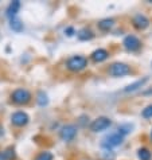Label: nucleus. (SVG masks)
Returning a JSON list of instances; mask_svg holds the SVG:
<instances>
[{
    "label": "nucleus",
    "instance_id": "f257e3e1",
    "mask_svg": "<svg viewBox=\"0 0 152 160\" xmlns=\"http://www.w3.org/2000/svg\"><path fill=\"white\" fill-rule=\"evenodd\" d=\"M66 66H68V69L70 72L77 73V72L84 70L88 66V59L85 58V57H81V55H74V57H71V58L68 59Z\"/></svg>",
    "mask_w": 152,
    "mask_h": 160
},
{
    "label": "nucleus",
    "instance_id": "f03ea898",
    "mask_svg": "<svg viewBox=\"0 0 152 160\" xmlns=\"http://www.w3.org/2000/svg\"><path fill=\"white\" fill-rule=\"evenodd\" d=\"M11 100L16 105H26L31 101V93L26 89H16V90L12 92Z\"/></svg>",
    "mask_w": 152,
    "mask_h": 160
},
{
    "label": "nucleus",
    "instance_id": "7ed1b4c3",
    "mask_svg": "<svg viewBox=\"0 0 152 160\" xmlns=\"http://www.w3.org/2000/svg\"><path fill=\"white\" fill-rule=\"evenodd\" d=\"M129 73H131V68L125 63H121V62L113 63L109 68V74L113 75V77H124Z\"/></svg>",
    "mask_w": 152,
    "mask_h": 160
},
{
    "label": "nucleus",
    "instance_id": "20e7f679",
    "mask_svg": "<svg viewBox=\"0 0 152 160\" xmlns=\"http://www.w3.org/2000/svg\"><path fill=\"white\" fill-rule=\"evenodd\" d=\"M112 125V120L108 117H98L90 124V131L92 132H102Z\"/></svg>",
    "mask_w": 152,
    "mask_h": 160
},
{
    "label": "nucleus",
    "instance_id": "39448f33",
    "mask_svg": "<svg viewBox=\"0 0 152 160\" xmlns=\"http://www.w3.org/2000/svg\"><path fill=\"white\" fill-rule=\"evenodd\" d=\"M123 140H124V136L117 132V133H113V135L105 137L104 141H102V145H104L105 148H114V147L121 144Z\"/></svg>",
    "mask_w": 152,
    "mask_h": 160
},
{
    "label": "nucleus",
    "instance_id": "423d86ee",
    "mask_svg": "<svg viewBox=\"0 0 152 160\" xmlns=\"http://www.w3.org/2000/svg\"><path fill=\"white\" fill-rule=\"evenodd\" d=\"M123 44H124V47L127 48L128 51H136V50L140 48L141 42H140V39H139L137 37H135V35H128V37H125Z\"/></svg>",
    "mask_w": 152,
    "mask_h": 160
},
{
    "label": "nucleus",
    "instance_id": "0eeeda50",
    "mask_svg": "<svg viewBox=\"0 0 152 160\" xmlns=\"http://www.w3.org/2000/svg\"><path fill=\"white\" fill-rule=\"evenodd\" d=\"M28 120H30L28 114L24 112H15L11 116V122L14 124L15 127H24L26 124L28 122Z\"/></svg>",
    "mask_w": 152,
    "mask_h": 160
},
{
    "label": "nucleus",
    "instance_id": "6e6552de",
    "mask_svg": "<svg viewBox=\"0 0 152 160\" xmlns=\"http://www.w3.org/2000/svg\"><path fill=\"white\" fill-rule=\"evenodd\" d=\"M75 135H77V128L74 125H66L61 129V139L65 141H70L73 140Z\"/></svg>",
    "mask_w": 152,
    "mask_h": 160
},
{
    "label": "nucleus",
    "instance_id": "1a4fd4ad",
    "mask_svg": "<svg viewBox=\"0 0 152 160\" xmlns=\"http://www.w3.org/2000/svg\"><path fill=\"white\" fill-rule=\"evenodd\" d=\"M132 23H133V26H135L137 30H145L149 26V20L147 19L144 15L139 14V15H136L135 18H133Z\"/></svg>",
    "mask_w": 152,
    "mask_h": 160
},
{
    "label": "nucleus",
    "instance_id": "9d476101",
    "mask_svg": "<svg viewBox=\"0 0 152 160\" xmlns=\"http://www.w3.org/2000/svg\"><path fill=\"white\" fill-rule=\"evenodd\" d=\"M108 57H109V52L108 51L104 50V48H98V50L92 52L90 58L94 61V62H98V63H100V62H104L105 59H108Z\"/></svg>",
    "mask_w": 152,
    "mask_h": 160
},
{
    "label": "nucleus",
    "instance_id": "9b49d317",
    "mask_svg": "<svg viewBox=\"0 0 152 160\" xmlns=\"http://www.w3.org/2000/svg\"><path fill=\"white\" fill-rule=\"evenodd\" d=\"M20 8V2L19 0H15V2H12L10 6L7 8V16L11 18V19H15V16L18 14V11H19Z\"/></svg>",
    "mask_w": 152,
    "mask_h": 160
},
{
    "label": "nucleus",
    "instance_id": "f8f14e48",
    "mask_svg": "<svg viewBox=\"0 0 152 160\" xmlns=\"http://www.w3.org/2000/svg\"><path fill=\"white\" fill-rule=\"evenodd\" d=\"M148 81V78L147 77H144L143 79H139V81H136V82H133V83H131V85H128L127 88L124 89V92L125 93H129V92H135V90H137L139 88H143L144 86V83Z\"/></svg>",
    "mask_w": 152,
    "mask_h": 160
},
{
    "label": "nucleus",
    "instance_id": "ddd939ff",
    "mask_svg": "<svg viewBox=\"0 0 152 160\" xmlns=\"http://www.w3.org/2000/svg\"><path fill=\"white\" fill-rule=\"evenodd\" d=\"M113 24H114L113 19H104V20L98 22V28L102 30V31H108L113 27Z\"/></svg>",
    "mask_w": 152,
    "mask_h": 160
},
{
    "label": "nucleus",
    "instance_id": "4468645a",
    "mask_svg": "<svg viewBox=\"0 0 152 160\" xmlns=\"http://www.w3.org/2000/svg\"><path fill=\"white\" fill-rule=\"evenodd\" d=\"M137 156H139L140 160H151L152 155L147 148H140L139 149V152H137Z\"/></svg>",
    "mask_w": 152,
    "mask_h": 160
},
{
    "label": "nucleus",
    "instance_id": "2eb2a0df",
    "mask_svg": "<svg viewBox=\"0 0 152 160\" xmlns=\"http://www.w3.org/2000/svg\"><path fill=\"white\" fill-rule=\"evenodd\" d=\"M78 38L81 39V41H88V39H92L93 38V32L90 30H81L79 31V34H78Z\"/></svg>",
    "mask_w": 152,
    "mask_h": 160
},
{
    "label": "nucleus",
    "instance_id": "dca6fc26",
    "mask_svg": "<svg viewBox=\"0 0 152 160\" xmlns=\"http://www.w3.org/2000/svg\"><path fill=\"white\" fill-rule=\"evenodd\" d=\"M11 28L19 32V31H22V28H23V24H22L20 20H18V19H11Z\"/></svg>",
    "mask_w": 152,
    "mask_h": 160
},
{
    "label": "nucleus",
    "instance_id": "f3484780",
    "mask_svg": "<svg viewBox=\"0 0 152 160\" xmlns=\"http://www.w3.org/2000/svg\"><path fill=\"white\" fill-rule=\"evenodd\" d=\"M35 160H53V153L47 152V151H43V152H41L38 155Z\"/></svg>",
    "mask_w": 152,
    "mask_h": 160
},
{
    "label": "nucleus",
    "instance_id": "a211bd4d",
    "mask_svg": "<svg viewBox=\"0 0 152 160\" xmlns=\"http://www.w3.org/2000/svg\"><path fill=\"white\" fill-rule=\"evenodd\" d=\"M141 116L144 118H152V105H148L145 109H143Z\"/></svg>",
    "mask_w": 152,
    "mask_h": 160
},
{
    "label": "nucleus",
    "instance_id": "6ab92c4d",
    "mask_svg": "<svg viewBox=\"0 0 152 160\" xmlns=\"http://www.w3.org/2000/svg\"><path fill=\"white\" fill-rule=\"evenodd\" d=\"M4 153H6V156H7V160H14L15 159V152H14V149L12 148H8L4 151Z\"/></svg>",
    "mask_w": 152,
    "mask_h": 160
},
{
    "label": "nucleus",
    "instance_id": "aec40b11",
    "mask_svg": "<svg viewBox=\"0 0 152 160\" xmlns=\"http://www.w3.org/2000/svg\"><path fill=\"white\" fill-rule=\"evenodd\" d=\"M0 160H7V156L4 152H0Z\"/></svg>",
    "mask_w": 152,
    "mask_h": 160
},
{
    "label": "nucleus",
    "instance_id": "412c9836",
    "mask_svg": "<svg viewBox=\"0 0 152 160\" xmlns=\"http://www.w3.org/2000/svg\"><path fill=\"white\" fill-rule=\"evenodd\" d=\"M151 139H152V131H151Z\"/></svg>",
    "mask_w": 152,
    "mask_h": 160
}]
</instances>
